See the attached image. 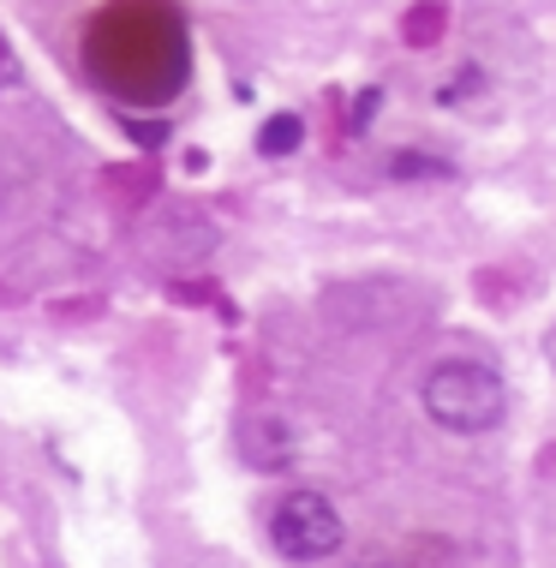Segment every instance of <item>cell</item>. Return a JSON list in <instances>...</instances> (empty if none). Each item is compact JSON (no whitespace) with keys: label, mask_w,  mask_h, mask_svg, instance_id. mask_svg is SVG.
I'll use <instances>...</instances> for the list:
<instances>
[{"label":"cell","mask_w":556,"mask_h":568,"mask_svg":"<svg viewBox=\"0 0 556 568\" xmlns=\"http://www.w3.org/2000/svg\"><path fill=\"white\" fill-rule=\"evenodd\" d=\"M419 407L437 432L485 437V432H497L503 413H508V383L485 359H443L419 383Z\"/></svg>","instance_id":"obj_1"},{"label":"cell","mask_w":556,"mask_h":568,"mask_svg":"<svg viewBox=\"0 0 556 568\" xmlns=\"http://www.w3.org/2000/svg\"><path fill=\"white\" fill-rule=\"evenodd\" d=\"M347 539V527H342V509H335L323 490H287L282 503L270 509V545L282 550L287 562H323V557H335Z\"/></svg>","instance_id":"obj_2"},{"label":"cell","mask_w":556,"mask_h":568,"mask_svg":"<svg viewBox=\"0 0 556 568\" xmlns=\"http://www.w3.org/2000/svg\"><path fill=\"white\" fill-rule=\"evenodd\" d=\"M300 138H305V120L300 114H270L264 126H257V150H264V156H293V150H300Z\"/></svg>","instance_id":"obj_3"},{"label":"cell","mask_w":556,"mask_h":568,"mask_svg":"<svg viewBox=\"0 0 556 568\" xmlns=\"http://www.w3.org/2000/svg\"><path fill=\"white\" fill-rule=\"evenodd\" d=\"M245 449H252L257 467H282L287 449H293V437H287V425H275V419H257L252 432H245Z\"/></svg>","instance_id":"obj_4"},{"label":"cell","mask_w":556,"mask_h":568,"mask_svg":"<svg viewBox=\"0 0 556 568\" xmlns=\"http://www.w3.org/2000/svg\"><path fill=\"white\" fill-rule=\"evenodd\" d=\"M455 162L443 156H425V150H395L390 156V180H449Z\"/></svg>","instance_id":"obj_5"},{"label":"cell","mask_w":556,"mask_h":568,"mask_svg":"<svg viewBox=\"0 0 556 568\" xmlns=\"http://www.w3.org/2000/svg\"><path fill=\"white\" fill-rule=\"evenodd\" d=\"M443 24H449V12H443V0H425L419 12H407V24H401V37H407L413 49H437Z\"/></svg>","instance_id":"obj_6"},{"label":"cell","mask_w":556,"mask_h":568,"mask_svg":"<svg viewBox=\"0 0 556 568\" xmlns=\"http://www.w3.org/2000/svg\"><path fill=\"white\" fill-rule=\"evenodd\" d=\"M12 204H19V168H12V162H0V216H7Z\"/></svg>","instance_id":"obj_7"},{"label":"cell","mask_w":556,"mask_h":568,"mask_svg":"<svg viewBox=\"0 0 556 568\" xmlns=\"http://www.w3.org/2000/svg\"><path fill=\"white\" fill-rule=\"evenodd\" d=\"M377 102H383V90H360V102H353V126H371Z\"/></svg>","instance_id":"obj_8"},{"label":"cell","mask_w":556,"mask_h":568,"mask_svg":"<svg viewBox=\"0 0 556 568\" xmlns=\"http://www.w3.org/2000/svg\"><path fill=\"white\" fill-rule=\"evenodd\" d=\"M12 72H19V60H12V49H7V37H0V84H12Z\"/></svg>","instance_id":"obj_9"},{"label":"cell","mask_w":556,"mask_h":568,"mask_svg":"<svg viewBox=\"0 0 556 568\" xmlns=\"http://www.w3.org/2000/svg\"><path fill=\"white\" fill-rule=\"evenodd\" d=\"M365 568H390V562H365Z\"/></svg>","instance_id":"obj_10"}]
</instances>
